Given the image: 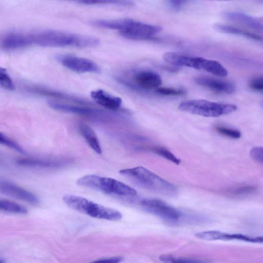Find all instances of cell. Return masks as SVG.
<instances>
[{
  "label": "cell",
  "instance_id": "cell-33",
  "mask_svg": "<svg viewBox=\"0 0 263 263\" xmlns=\"http://www.w3.org/2000/svg\"><path fill=\"white\" fill-rule=\"evenodd\" d=\"M187 2L186 1H169L167 2V5L173 10L179 11Z\"/></svg>",
  "mask_w": 263,
  "mask_h": 263
},
{
  "label": "cell",
  "instance_id": "cell-35",
  "mask_svg": "<svg viewBox=\"0 0 263 263\" xmlns=\"http://www.w3.org/2000/svg\"><path fill=\"white\" fill-rule=\"evenodd\" d=\"M0 263H4L2 260H0Z\"/></svg>",
  "mask_w": 263,
  "mask_h": 263
},
{
  "label": "cell",
  "instance_id": "cell-20",
  "mask_svg": "<svg viewBox=\"0 0 263 263\" xmlns=\"http://www.w3.org/2000/svg\"><path fill=\"white\" fill-rule=\"evenodd\" d=\"M214 28L217 31L220 32L244 36L259 41L262 40V37L259 35L248 30L228 25L217 24L214 25Z\"/></svg>",
  "mask_w": 263,
  "mask_h": 263
},
{
  "label": "cell",
  "instance_id": "cell-8",
  "mask_svg": "<svg viewBox=\"0 0 263 263\" xmlns=\"http://www.w3.org/2000/svg\"><path fill=\"white\" fill-rule=\"evenodd\" d=\"M56 60L63 66L78 73H99L100 68L93 61L69 54H58Z\"/></svg>",
  "mask_w": 263,
  "mask_h": 263
},
{
  "label": "cell",
  "instance_id": "cell-25",
  "mask_svg": "<svg viewBox=\"0 0 263 263\" xmlns=\"http://www.w3.org/2000/svg\"><path fill=\"white\" fill-rule=\"evenodd\" d=\"M0 87L8 90H13L15 85L7 71L0 67Z\"/></svg>",
  "mask_w": 263,
  "mask_h": 263
},
{
  "label": "cell",
  "instance_id": "cell-32",
  "mask_svg": "<svg viewBox=\"0 0 263 263\" xmlns=\"http://www.w3.org/2000/svg\"><path fill=\"white\" fill-rule=\"evenodd\" d=\"M250 156L255 161L262 163L263 161V148L262 147H256L250 151Z\"/></svg>",
  "mask_w": 263,
  "mask_h": 263
},
{
  "label": "cell",
  "instance_id": "cell-23",
  "mask_svg": "<svg viewBox=\"0 0 263 263\" xmlns=\"http://www.w3.org/2000/svg\"><path fill=\"white\" fill-rule=\"evenodd\" d=\"M159 259L163 263H212L209 260L177 257L170 254L161 255Z\"/></svg>",
  "mask_w": 263,
  "mask_h": 263
},
{
  "label": "cell",
  "instance_id": "cell-10",
  "mask_svg": "<svg viewBox=\"0 0 263 263\" xmlns=\"http://www.w3.org/2000/svg\"><path fill=\"white\" fill-rule=\"evenodd\" d=\"M196 237L204 240H240L251 243H262V236H250L240 233H228L212 230L197 233Z\"/></svg>",
  "mask_w": 263,
  "mask_h": 263
},
{
  "label": "cell",
  "instance_id": "cell-4",
  "mask_svg": "<svg viewBox=\"0 0 263 263\" xmlns=\"http://www.w3.org/2000/svg\"><path fill=\"white\" fill-rule=\"evenodd\" d=\"M64 203L70 208L91 217L111 221H118L122 217L119 211L94 202L82 196L65 195Z\"/></svg>",
  "mask_w": 263,
  "mask_h": 263
},
{
  "label": "cell",
  "instance_id": "cell-11",
  "mask_svg": "<svg viewBox=\"0 0 263 263\" xmlns=\"http://www.w3.org/2000/svg\"><path fill=\"white\" fill-rule=\"evenodd\" d=\"M0 193L31 204L39 203L38 197L32 193L5 179H0Z\"/></svg>",
  "mask_w": 263,
  "mask_h": 263
},
{
  "label": "cell",
  "instance_id": "cell-31",
  "mask_svg": "<svg viewBox=\"0 0 263 263\" xmlns=\"http://www.w3.org/2000/svg\"><path fill=\"white\" fill-rule=\"evenodd\" d=\"M249 86L254 91L262 92L263 90L262 77L258 76L254 78L250 81Z\"/></svg>",
  "mask_w": 263,
  "mask_h": 263
},
{
  "label": "cell",
  "instance_id": "cell-19",
  "mask_svg": "<svg viewBox=\"0 0 263 263\" xmlns=\"http://www.w3.org/2000/svg\"><path fill=\"white\" fill-rule=\"evenodd\" d=\"M81 135L88 145L98 154H102V148L98 137L93 129L87 124L81 123L79 125Z\"/></svg>",
  "mask_w": 263,
  "mask_h": 263
},
{
  "label": "cell",
  "instance_id": "cell-9",
  "mask_svg": "<svg viewBox=\"0 0 263 263\" xmlns=\"http://www.w3.org/2000/svg\"><path fill=\"white\" fill-rule=\"evenodd\" d=\"M48 104L51 108L55 110L82 115L92 119H101L110 116L105 111L89 107L76 106L52 100L48 101Z\"/></svg>",
  "mask_w": 263,
  "mask_h": 263
},
{
  "label": "cell",
  "instance_id": "cell-24",
  "mask_svg": "<svg viewBox=\"0 0 263 263\" xmlns=\"http://www.w3.org/2000/svg\"><path fill=\"white\" fill-rule=\"evenodd\" d=\"M0 210L17 214H26L27 212L24 206L15 202L1 198Z\"/></svg>",
  "mask_w": 263,
  "mask_h": 263
},
{
  "label": "cell",
  "instance_id": "cell-27",
  "mask_svg": "<svg viewBox=\"0 0 263 263\" xmlns=\"http://www.w3.org/2000/svg\"><path fill=\"white\" fill-rule=\"evenodd\" d=\"M0 144L15 150L20 153L24 154V150L16 142L0 132Z\"/></svg>",
  "mask_w": 263,
  "mask_h": 263
},
{
  "label": "cell",
  "instance_id": "cell-1",
  "mask_svg": "<svg viewBox=\"0 0 263 263\" xmlns=\"http://www.w3.org/2000/svg\"><path fill=\"white\" fill-rule=\"evenodd\" d=\"M23 37L25 47L36 45L49 47L86 48L99 44V39L92 36L54 30L23 32Z\"/></svg>",
  "mask_w": 263,
  "mask_h": 263
},
{
  "label": "cell",
  "instance_id": "cell-26",
  "mask_svg": "<svg viewBox=\"0 0 263 263\" xmlns=\"http://www.w3.org/2000/svg\"><path fill=\"white\" fill-rule=\"evenodd\" d=\"M77 2L86 5H112L123 6L133 5L132 2L125 1H80Z\"/></svg>",
  "mask_w": 263,
  "mask_h": 263
},
{
  "label": "cell",
  "instance_id": "cell-12",
  "mask_svg": "<svg viewBox=\"0 0 263 263\" xmlns=\"http://www.w3.org/2000/svg\"><path fill=\"white\" fill-rule=\"evenodd\" d=\"M194 81L200 86L217 92L232 94L236 90L235 84L229 81L208 76H200L195 78Z\"/></svg>",
  "mask_w": 263,
  "mask_h": 263
},
{
  "label": "cell",
  "instance_id": "cell-16",
  "mask_svg": "<svg viewBox=\"0 0 263 263\" xmlns=\"http://www.w3.org/2000/svg\"><path fill=\"white\" fill-rule=\"evenodd\" d=\"M90 96L95 102L109 110H117L122 104L121 98L109 94L102 89L92 91Z\"/></svg>",
  "mask_w": 263,
  "mask_h": 263
},
{
  "label": "cell",
  "instance_id": "cell-21",
  "mask_svg": "<svg viewBox=\"0 0 263 263\" xmlns=\"http://www.w3.org/2000/svg\"><path fill=\"white\" fill-rule=\"evenodd\" d=\"M200 69L219 77H226L228 73L227 70L219 62L203 58L201 59Z\"/></svg>",
  "mask_w": 263,
  "mask_h": 263
},
{
  "label": "cell",
  "instance_id": "cell-7",
  "mask_svg": "<svg viewBox=\"0 0 263 263\" xmlns=\"http://www.w3.org/2000/svg\"><path fill=\"white\" fill-rule=\"evenodd\" d=\"M140 205L147 212L167 221H176L181 216L179 210L160 199L144 198L140 201Z\"/></svg>",
  "mask_w": 263,
  "mask_h": 263
},
{
  "label": "cell",
  "instance_id": "cell-13",
  "mask_svg": "<svg viewBox=\"0 0 263 263\" xmlns=\"http://www.w3.org/2000/svg\"><path fill=\"white\" fill-rule=\"evenodd\" d=\"M16 163L26 167L57 168L67 165L69 160L63 158H23L17 159Z\"/></svg>",
  "mask_w": 263,
  "mask_h": 263
},
{
  "label": "cell",
  "instance_id": "cell-6",
  "mask_svg": "<svg viewBox=\"0 0 263 263\" xmlns=\"http://www.w3.org/2000/svg\"><path fill=\"white\" fill-rule=\"evenodd\" d=\"M234 104L220 103L203 99H194L182 102L178 106L181 111L205 117H218L234 112Z\"/></svg>",
  "mask_w": 263,
  "mask_h": 263
},
{
  "label": "cell",
  "instance_id": "cell-2",
  "mask_svg": "<svg viewBox=\"0 0 263 263\" xmlns=\"http://www.w3.org/2000/svg\"><path fill=\"white\" fill-rule=\"evenodd\" d=\"M91 24L98 27L119 31L123 37L135 40H150L161 32L162 28L131 18L97 20Z\"/></svg>",
  "mask_w": 263,
  "mask_h": 263
},
{
  "label": "cell",
  "instance_id": "cell-28",
  "mask_svg": "<svg viewBox=\"0 0 263 263\" xmlns=\"http://www.w3.org/2000/svg\"><path fill=\"white\" fill-rule=\"evenodd\" d=\"M153 151L156 154L170 160V161L179 164L180 160L176 157L172 152L165 147H155L152 148Z\"/></svg>",
  "mask_w": 263,
  "mask_h": 263
},
{
  "label": "cell",
  "instance_id": "cell-18",
  "mask_svg": "<svg viewBox=\"0 0 263 263\" xmlns=\"http://www.w3.org/2000/svg\"><path fill=\"white\" fill-rule=\"evenodd\" d=\"M224 16L230 21L242 24L255 30H262V23L259 20L244 13L236 11L226 12Z\"/></svg>",
  "mask_w": 263,
  "mask_h": 263
},
{
  "label": "cell",
  "instance_id": "cell-34",
  "mask_svg": "<svg viewBox=\"0 0 263 263\" xmlns=\"http://www.w3.org/2000/svg\"><path fill=\"white\" fill-rule=\"evenodd\" d=\"M121 256H114L108 258L98 259L87 263H119L122 260Z\"/></svg>",
  "mask_w": 263,
  "mask_h": 263
},
{
  "label": "cell",
  "instance_id": "cell-3",
  "mask_svg": "<svg viewBox=\"0 0 263 263\" xmlns=\"http://www.w3.org/2000/svg\"><path fill=\"white\" fill-rule=\"evenodd\" d=\"M119 173L137 185L163 196L174 197L178 194L176 186L143 166L121 170Z\"/></svg>",
  "mask_w": 263,
  "mask_h": 263
},
{
  "label": "cell",
  "instance_id": "cell-15",
  "mask_svg": "<svg viewBox=\"0 0 263 263\" xmlns=\"http://www.w3.org/2000/svg\"><path fill=\"white\" fill-rule=\"evenodd\" d=\"M27 90L32 93L43 96L66 100L83 105L91 104L90 102L82 98L44 86L30 85L27 86Z\"/></svg>",
  "mask_w": 263,
  "mask_h": 263
},
{
  "label": "cell",
  "instance_id": "cell-5",
  "mask_svg": "<svg viewBox=\"0 0 263 263\" xmlns=\"http://www.w3.org/2000/svg\"><path fill=\"white\" fill-rule=\"evenodd\" d=\"M81 186L89 187L105 194L119 196H133L137 194L134 188L115 179L96 175H87L77 181Z\"/></svg>",
  "mask_w": 263,
  "mask_h": 263
},
{
  "label": "cell",
  "instance_id": "cell-30",
  "mask_svg": "<svg viewBox=\"0 0 263 263\" xmlns=\"http://www.w3.org/2000/svg\"><path fill=\"white\" fill-rule=\"evenodd\" d=\"M215 129L220 134L232 139H238L241 137L240 132L236 129L222 126H217Z\"/></svg>",
  "mask_w": 263,
  "mask_h": 263
},
{
  "label": "cell",
  "instance_id": "cell-22",
  "mask_svg": "<svg viewBox=\"0 0 263 263\" xmlns=\"http://www.w3.org/2000/svg\"><path fill=\"white\" fill-rule=\"evenodd\" d=\"M256 190L257 188L254 185H243L229 189L226 191V193L230 197L238 198L252 195Z\"/></svg>",
  "mask_w": 263,
  "mask_h": 263
},
{
  "label": "cell",
  "instance_id": "cell-29",
  "mask_svg": "<svg viewBox=\"0 0 263 263\" xmlns=\"http://www.w3.org/2000/svg\"><path fill=\"white\" fill-rule=\"evenodd\" d=\"M156 91L159 94L166 96H183L186 94L185 90L182 88L158 87Z\"/></svg>",
  "mask_w": 263,
  "mask_h": 263
},
{
  "label": "cell",
  "instance_id": "cell-14",
  "mask_svg": "<svg viewBox=\"0 0 263 263\" xmlns=\"http://www.w3.org/2000/svg\"><path fill=\"white\" fill-rule=\"evenodd\" d=\"M162 59L167 63L173 65L200 70L201 57H193L175 52H167L163 54Z\"/></svg>",
  "mask_w": 263,
  "mask_h": 263
},
{
  "label": "cell",
  "instance_id": "cell-17",
  "mask_svg": "<svg viewBox=\"0 0 263 263\" xmlns=\"http://www.w3.org/2000/svg\"><path fill=\"white\" fill-rule=\"evenodd\" d=\"M135 80L138 85L144 89L157 88L162 83L161 77L150 70H142L136 73Z\"/></svg>",
  "mask_w": 263,
  "mask_h": 263
}]
</instances>
